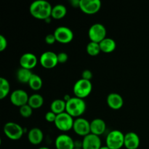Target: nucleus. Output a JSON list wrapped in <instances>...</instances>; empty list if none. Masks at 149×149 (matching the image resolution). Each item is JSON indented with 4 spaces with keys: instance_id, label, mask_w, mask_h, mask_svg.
Here are the masks:
<instances>
[{
    "instance_id": "nucleus-1",
    "label": "nucleus",
    "mask_w": 149,
    "mask_h": 149,
    "mask_svg": "<svg viewBox=\"0 0 149 149\" xmlns=\"http://www.w3.org/2000/svg\"><path fill=\"white\" fill-rule=\"evenodd\" d=\"M52 7L45 0H36L29 7L30 14L38 20H46L51 17Z\"/></svg>"
},
{
    "instance_id": "nucleus-2",
    "label": "nucleus",
    "mask_w": 149,
    "mask_h": 149,
    "mask_svg": "<svg viewBox=\"0 0 149 149\" xmlns=\"http://www.w3.org/2000/svg\"><path fill=\"white\" fill-rule=\"evenodd\" d=\"M87 109V105L84 99L72 97L66 102L65 111L74 118H79L82 116Z\"/></svg>"
},
{
    "instance_id": "nucleus-3",
    "label": "nucleus",
    "mask_w": 149,
    "mask_h": 149,
    "mask_svg": "<svg viewBox=\"0 0 149 149\" xmlns=\"http://www.w3.org/2000/svg\"><path fill=\"white\" fill-rule=\"evenodd\" d=\"M93 90V84L91 81L80 79L76 81L73 87V93L75 97L84 99L88 97Z\"/></svg>"
},
{
    "instance_id": "nucleus-4",
    "label": "nucleus",
    "mask_w": 149,
    "mask_h": 149,
    "mask_svg": "<svg viewBox=\"0 0 149 149\" xmlns=\"http://www.w3.org/2000/svg\"><path fill=\"white\" fill-rule=\"evenodd\" d=\"M106 143L110 149H121L125 144V134L117 130L111 131L106 136Z\"/></svg>"
},
{
    "instance_id": "nucleus-5",
    "label": "nucleus",
    "mask_w": 149,
    "mask_h": 149,
    "mask_svg": "<svg viewBox=\"0 0 149 149\" xmlns=\"http://www.w3.org/2000/svg\"><path fill=\"white\" fill-rule=\"evenodd\" d=\"M3 131L4 135L12 141H18L24 134L23 128L20 125L13 122L6 123L3 127Z\"/></svg>"
},
{
    "instance_id": "nucleus-6",
    "label": "nucleus",
    "mask_w": 149,
    "mask_h": 149,
    "mask_svg": "<svg viewBox=\"0 0 149 149\" xmlns=\"http://www.w3.org/2000/svg\"><path fill=\"white\" fill-rule=\"evenodd\" d=\"M74 119V117L68 114L66 111L57 115L55 125L58 130L61 132H68L73 130Z\"/></svg>"
},
{
    "instance_id": "nucleus-7",
    "label": "nucleus",
    "mask_w": 149,
    "mask_h": 149,
    "mask_svg": "<svg viewBox=\"0 0 149 149\" xmlns=\"http://www.w3.org/2000/svg\"><path fill=\"white\" fill-rule=\"evenodd\" d=\"M106 29L101 23H94L90 26L88 31V36L90 42L100 43L106 38Z\"/></svg>"
},
{
    "instance_id": "nucleus-8",
    "label": "nucleus",
    "mask_w": 149,
    "mask_h": 149,
    "mask_svg": "<svg viewBox=\"0 0 149 149\" xmlns=\"http://www.w3.org/2000/svg\"><path fill=\"white\" fill-rule=\"evenodd\" d=\"M101 5L100 0H80L79 8L84 14L94 15L100 11Z\"/></svg>"
},
{
    "instance_id": "nucleus-9",
    "label": "nucleus",
    "mask_w": 149,
    "mask_h": 149,
    "mask_svg": "<svg viewBox=\"0 0 149 149\" xmlns=\"http://www.w3.org/2000/svg\"><path fill=\"white\" fill-rule=\"evenodd\" d=\"M53 33L57 42L61 44H68L74 39L72 30L66 26H59L55 29Z\"/></svg>"
},
{
    "instance_id": "nucleus-10",
    "label": "nucleus",
    "mask_w": 149,
    "mask_h": 149,
    "mask_svg": "<svg viewBox=\"0 0 149 149\" xmlns=\"http://www.w3.org/2000/svg\"><path fill=\"white\" fill-rule=\"evenodd\" d=\"M73 130L76 134L84 138L91 133L90 122L84 118H77L76 119H74Z\"/></svg>"
},
{
    "instance_id": "nucleus-11",
    "label": "nucleus",
    "mask_w": 149,
    "mask_h": 149,
    "mask_svg": "<svg viewBox=\"0 0 149 149\" xmlns=\"http://www.w3.org/2000/svg\"><path fill=\"white\" fill-rule=\"evenodd\" d=\"M39 62L42 67L47 69H51L58 64V54L52 51H46L41 55Z\"/></svg>"
},
{
    "instance_id": "nucleus-12",
    "label": "nucleus",
    "mask_w": 149,
    "mask_h": 149,
    "mask_svg": "<svg viewBox=\"0 0 149 149\" xmlns=\"http://www.w3.org/2000/svg\"><path fill=\"white\" fill-rule=\"evenodd\" d=\"M29 99V95L23 90H15L10 95V102L19 108L28 104Z\"/></svg>"
},
{
    "instance_id": "nucleus-13",
    "label": "nucleus",
    "mask_w": 149,
    "mask_h": 149,
    "mask_svg": "<svg viewBox=\"0 0 149 149\" xmlns=\"http://www.w3.org/2000/svg\"><path fill=\"white\" fill-rule=\"evenodd\" d=\"M102 147L101 140L100 137L94 134H89L84 137L81 142L82 149H100Z\"/></svg>"
},
{
    "instance_id": "nucleus-14",
    "label": "nucleus",
    "mask_w": 149,
    "mask_h": 149,
    "mask_svg": "<svg viewBox=\"0 0 149 149\" xmlns=\"http://www.w3.org/2000/svg\"><path fill=\"white\" fill-rule=\"evenodd\" d=\"M55 146L56 149H74L76 148L74 140L66 134L58 135L55 139Z\"/></svg>"
},
{
    "instance_id": "nucleus-15",
    "label": "nucleus",
    "mask_w": 149,
    "mask_h": 149,
    "mask_svg": "<svg viewBox=\"0 0 149 149\" xmlns=\"http://www.w3.org/2000/svg\"><path fill=\"white\" fill-rule=\"evenodd\" d=\"M38 63L37 57L32 52H26L20 58V65L21 68L31 70L36 66Z\"/></svg>"
},
{
    "instance_id": "nucleus-16",
    "label": "nucleus",
    "mask_w": 149,
    "mask_h": 149,
    "mask_svg": "<svg viewBox=\"0 0 149 149\" xmlns=\"http://www.w3.org/2000/svg\"><path fill=\"white\" fill-rule=\"evenodd\" d=\"M141 143L140 137L134 132H127L125 135L124 146L127 149H138Z\"/></svg>"
},
{
    "instance_id": "nucleus-17",
    "label": "nucleus",
    "mask_w": 149,
    "mask_h": 149,
    "mask_svg": "<svg viewBox=\"0 0 149 149\" xmlns=\"http://www.w3.org/2000/svg\"><path fill=\"white\" fill-rule=\"evenodd\" d=\"M107 104L109 108L113 110H119L122 109L124 105V99L121 95L116 93H112L108 95Z\"/></svg>"
},
{
    "instance_id": "nucleus-18",
    "label": "nucleus",
    "mask_w": 149,
    "mask_h": 149,
    "mask_svg": "<svg viewBox=\"0 0 149 149\" xmlns=\"http://www.w3.org/2000/svg\"><path fill=\"white\" fill-rule=\"evenodd\" d=\"M106 130V124L104 120L102 119H95L92 122H90V132L92 134L97 135L100 137Z\"/></svg>"
},
{
    "instance_id": "nucleus-19",
    "label": "nucleus",
    "mask_w": 149,
    "mask_h": 149,
    "mask_svg": "<svg viewBox=\"0 0 149 149\" xmlns=\"http://www.w3.org/2000/svg\"><path fill=\"white\" fill-rule=\"evenodd\" d=\"M43 132L38 127H33L28 132V140L32 145H39L43 141Z\"/></svg>"
},
{
    "instance_id": "nucleus-20",
    "label": "nucleus",
    "mask_w": 149,
    "mask_h": 149,
    "mask_svg": "<svg viewBox=\"0 0 149 149\" xmlns=\"http://www.w3.org/2000/svg\"><path fill=\"white\" fill-rule=\"evenodd\" d=\"M101 52L104 53H111L116 49V43L111 38L106 37L99 43Z\"/></svg>"
},
{
    "instance_id": "nucleus-21",
    "label": "nucleus",
    "mask_w": 149,
    "mask_h": 149,
    "mask_svg": "<svg viewBox=\"0 0 149 149\" xmlns=\"http://www.w3.org/2000/svg\"><path fill=\"white\" fill-rule=\"evenodd\" d=\"M32 75H33V73L31 70L21 68V67L16 72L17 79L22 84H29Z\"/></svg>"
},
{
    "instance_id": "nucleus-22",
    "label": "nucleus",
    "mask_w": 149,
    "mask_h": 149,
    "mask_svg": "<svg viewBox=\"0 0 149 149\" xmlns=\"http://www.w3.org/2000/svg\"><path fill=\"white\" fill-rule=\"evenodd\" d=\"M66 102L63 99H55L51 103L50 111L58 115L65 111Z\"/></svg>"
},
{
    "instance_id": "nucleus-23",
    "label": "nucleus",
    "mask_w": 149,
    "mask_h": 149,
    "mask_svg": "<svg viewBox=\"0 0 149 149\" xmlns=\"http://www.w3.org/2000/svg\"><path fill=\"white\" fill-rule=\"evenodd\" d=\"M67 13V9L64 5L61 4H56L52 7L51 17L55 20H61L63 19Z\"/></svg>"
},
{
    "instance_id": "nucleus-24",
    "label": "nucleus",
    "mask_w": 149,
    "mask_h": 149,
    "mask_svg": "<svg viewBox=\"0 0 149 149\" xmlns=\"http://www.w3.org/2000/svg\"><path fill=\"white\" fill-rule=\"evenodd\" d=\"M28 104L33 109H37L42 107L44 104V98L41 95L33 94L29 96Z\"/></svg>"
},
{
    "instance_id": "nucleus-25",
    "label": "nucleus",
    "mask_w": 149,
    "mask_h": 149,
    "mask_svg": "<svg viewBox=\"0 0 149 149\" xmlns=\"http://www.w3.org/2000/svg\"><path fill=\"white\" fill-rule=\"evenodd\" d=\"M31 90L34 91H38L41 90L43 85V81H42V78L39 75L36 74H33L29 84H28Z\"/></svg>"
},
{
    "instance_id": "nucleus-26",
    "label": "nucleus",
    "mask_w": 149,
    "mask_h": 149,
    "mask_svg": "<svg viewBox=\"0 0 149 149\" xmlns=\"http://www.w3.org/2000/svg\"><path fill=\"white\" fill-rule=\"evenodd\" d=\"M10 91V85L8 80L5 78H0V99L3 100L7 97Z\"/></svg>"
},
{
    "instance_id": "nucleus-27",
    "label": "nucleus",
    "mask_w": 149,
    "mask_h": 149,
    "mask_svg": "<svg viewBox=\"0 0 149 149\" xmlns=\"http://www.w3.org/2000/svg\"><path fill=\"white\" fill-rule=\"evenodd\" d=\"M86 51L90 56H97L101 52L99 43L93 42H90L87 44L86 47Z\"/></svg>"
},
{
    "instance_id": "nucleus-28",
    "label": "nucleus",
    "mask_w": 149,
    "mask_h": 149,
    "mask_svg": "<svg viewBox=\"0 0 149 149\" xmlns=\"http://www.w3.org/2000/svg\"><path fill=\"white\" fill-rule=\"evenodd\" d=\"M19 112L22 117L29 118L30 116H31L32 113H33V109L29 104H26L20 107Z\"/></svg>"
},
{
    "instance_id": "nucleus-29",
    "label": "nucleus",
    "mask_w": 149,
    "mask_h": 149,
    "mask_svg": "<svg viewBox=\"0 0 149 149\" xmlns=\"http://www.w3.org/2000/svg\"><path fill=\"white\" fill-rule=\"evenodd\" d=\"M57 114H55V113H53L52 111H49L47 112L46 114H45V119L46 121H47L48 122H50V123H55V119H56Z\"/></svg>"
},
{
    "instance_id": "nucleus-30",
    "label": "nucleus",
    "mask_w": 149,
    "mask_h": 149,
    "mask_svg": "<svg viewBox=\"0 0 149 149\" xmlns=\"http://www.w3.org/2000/svg\"><path fill=\"white\" fill-rule=\"evenodd\" d=\"M68 59V54L64 52H61L58 54V63H65L67 62Z\"/></svg>"
},
{
    "instance_id": "nucleus-31",
    "label": "nucleus",
    "mask_w": 149,
    "mask_h": 149,
    "mask_svg": "<svg viewBox=\"0 0 149 149\" xmlns=\"http://www.w3.org/2000/svg\"><path fill=\"white\" fill-rule=\"evenodd\" d=\"M93 77V72L89 69L84 70V71H83L82 73H81V79H83L91 81Z\"/></svg>"
},
{
    "instance_id": "nucleus-32",
    "label": "nucleus",
    "mask_w": 149,
    "mask_h": 149,
    "mask_svg": "<svg viewBox=\"0 0 149 149\" xmlns=\"http://www.w3.org/2000/svg\"><path fill=\"white\" fill-rule=\"evenodd\" d=\"M45 41L47 45H53V44H55V42H57L54 33H49V34L47 35V36H45Z\"/></svg>"
},
{
    "instance_id": "nucleus-33",
    "label": "nucleus",
    "mask_w": 149,
    "mask_h": 149,
    "mask_svg": "<svg viewBox=\"0 0 149 149\" xmlns=\"http://www.w3.org/2000/svg\"><path fill=\"white\" fill-rule=\"evenodd\" d=\"M7 47V40L3 35H0V51L3 52Z\"/></svg>"
},
{
    "instance_id": "nucleus-34",
    "label": "nucleus",
    "mask_w": 149,
    "mask_h": 149,
    "mask_svg": "<svg viewBox=\"0 0 149 149\" xmlns=\"http://www.w3.org/2000/svg\"><path fill=\"white\" fill-rule=\"evenodd\" d=\"M79 2L80 0H73L71 1V4L74 7H79Z\"/></svg>"
},
{
    "instance_id": "nucleus-35",
    "label": "nucleus",
    "mask_w": 149,
    "mask_h": 149,
    "mask_svg": "<svg viewBox=\"0 0 149 149\" xmlns=\"http://www.w3.org/2000/svg\"><path fill=\"white\" fill-rule=\"evenodd\" d=\"M100 149H110V148H109L107 146H102Z\"/></svg>"
},
{
    "instance_id": "nucleus-36",
    "label": "nucleus",
    "mask_w": 149,
    "mask_h": 149,
    "mask_svg": "<svg viewBox=\"0 0 149 149\" xmlns=\"http://www.w3.org/2000/svg\"><path fill=\"white\" fill-rule=\"evenodd\" d=\"M38 149H50V148H47V147H41V148H39Z\"/></svg>"
},
{
    "instance_id": "nucleus-37",
    "label": "nucleus",
    "mask_w": 149,
    "mask_h": 149,
    "mask_svg": "<svg viewBox=\"0 0 149 149\" xmlns=\"http://www.w3.org/2000/svg\"><path fill=\"white\" fill-rule=\"evenodd\" d=\"M74 149H82V148H81V147H76Z\"/></svg>"
}]
</instances>
